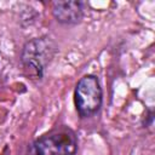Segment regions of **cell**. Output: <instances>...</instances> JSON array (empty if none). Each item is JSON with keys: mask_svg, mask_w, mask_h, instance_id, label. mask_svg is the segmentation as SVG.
Listing matches in <instances>:
<instances>
[{"mask_svg": "<svg viewBox=\"0 0 155 155\" xmlns=\"http://www.w3.org/2000/svg\"><path fill=\"white\" fill-rule=\"evenodd\" d=\"M57 51L56 44L48 38H39L28 41L21 54L23 67L36 78H41Z\"/></svg>", "mask_w": 155, "mask_h": 155, "instance_id": "6da1fadb", "label": "cell"}, {"mask_svg": "<svg viewBox=\"0 0 155 155\" xmlns=\"http://www.w3.org/2000/svg\"><path fill=\"white\" fill-rule=\"evenodd\" d=\"M102 97V88L94 75L81 78L75 88V103L80 116L90 117L94 115L101 109Z\"/></svg>", "mask_w": 155, "mask_h": 155, "instance_id": "7a4b0ae2", "label": "cell"}, {"mask_svg": "<svg viewBox=\"0 0 155 155\" xmlns=\"http://www.w3.org/2000/svg\"><path fill=\"white\" fill-rule=\"evenodd\" d=\"M34 147L36 155H74L78 140L70 130H59L40 137Z\"/></svg>", "mask_w": 155, "mask_h": 155, "instance_id": "3957f363", "label": "cell"}, {"mask_svg": "<svg viewBox=\"0 0 155 155\" xmlns=\"http://www.w3.org/2000/svg\"><path fill=\"white\" fill-rule=\"evenodd\" d=\"M52 12L58 22L63 24H76L82 19L84 4L80 1H56Z\"/></svg>", "mask_w": 155, "mask_h": 155, "instance_id": "277c9868", "label": "cell"}]
</instances>
